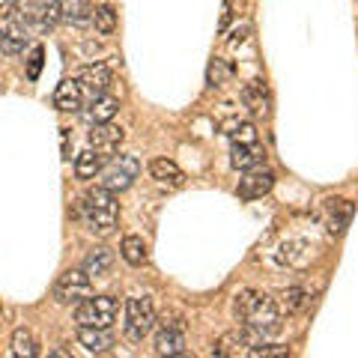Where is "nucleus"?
<instances>
[{
    "label": "nucleus",
    "instance_id": "nucleus-15",
    "mask_svg": "<svg viewBox=\"0 0 358 358\" xmlns=\"http://www.w3.org/2000/svg\"><path fill=\"white\" fill-rule=\"evenodd\" d=\"M84 105V87L78 84V78H69V81H63L57 87V93H54V108L57 110H66V114H72Z\"/></svg>",
    "mask_w": 358,
    "mask_h": 358
},
{
    "label": "nucleus",
    "instance_id": "nucleus-19",
    "mask_svg": "<svg viewBox=\"0 0 358 358\" xmlns=\"http://www.w3.org/2000/svg\"><path fill=\"white\" fill-rule=\"evenodd\" d=\"M242 102L248 105L254 117H268V90L263 81H251L242 90Z\"/></svg>",
    "mask_w": 358,
    "mask_h": 358
},
{
    "label": "nucleus",
    "instance_id": "nucleus-24",
    "mask_svg": "<svg viewBox=\"0 0 358 358\" xmlns=\"http://www.w3.org/2000/svg\"><path fill=\"white\" fill-rule=\"evenodd\" d=\"M120 254H122V260H126L129 266H143L147 263V242H143L141 236H126L120 245Z\"/></svg>",
    "mask_w": 358,
    "mask_h": 358
},
{
    "label": "nucleus",
    "instance_id": "nucleus-18",
    "mask_svg": "<svg viewBox=\"0 0 358 358\" xmlns=\"http://www.w3.org/2000/svg\"><path fill=\"white\" fill-rule=\"evenodd\" d=\"M150 173H152V179H155L159 185H171V188L185 185L182 167H179L176 162H171V159H155V162L150 164Z\"/></svg>",
    "mask_w": 358,
    "mask_h": 358
},
{
    "label": "nucleus",
    "instance_id": "nucleus-30",
    "mask_svg": "<svg viewBox=\"0 0 358 358\" xmlns=\"http://www.w3.org/2000/svg\"><path fill=\"white\" fill-rule=\"evenodd\" d=\"M248 355H254V358H287L289 350L287 346H263V343H257V346H251Z\"/></svg>",
    "mask_w": 358,
    "mask_h": 358
},
{
    "label": "nucleus",
    "instance_id": "nucleus-32",
    "mask_svg": "<svg viewBox=\"0 0 358 358\" xmlns=\"http://www.w3.org/2000/svg\"><path fill=\"white\" fill-rule=\"evenodd\" d=\"M13 3L15 0H0V18H6L9 13H13Z\"/></svg>",
    "mask_w": 358,
    "mask_h": 358
},
{
    "label": "nucleus",
    "instance_id": "nucleus-3",
    "mask_svg": "<svg viewBox=\"0 0 358 358\" xmlns=\"http://www.w3.org/2000/svg\"><path fill=\"white\" fill-rule=\"evenodd\" d=\"M117 299H110V296H90L84 299L81 305H78L75 310V320H78V326H99V329H110L114 326V320H117Z\"/></svg>",
    "mask_w": 358,
    "mask_h": 358
},
{
    "label": "nucleus",
    "instance_id": "nucleus-25",
    "mask_svg": "<svg viewBox=\"0 0 358 358\" xmlns=\"http://www.w3.org/2000/svg\"><path fill=\"white\" fill-rule=\"evenodd\" d=\"M63 18L69 21V24H75V27H87V24H93V6H90L87 0H75V3L66 6Z\"/></svg>",
    "mask_w": 358,
    "mask_h": 358
},
{
    "label": "nucleus",
    "instance_id": "nucleus-20",
    "mask_svg": "<svg viewBox=\"0 0 358 358\" xmlns=\"http://www.w3.org/2000/svg\"><path fill=\"white\" fill-rule=\"evenodd\" d=\"M117 110H120V99L102 93V96L93 99V105H90V110H87V120L90 122H110L117 117Z\"/></svg>",
    "mask_w": 358,
    "mask_h": 358
},
{
    "label": "nucleus",
    "instance_id": "nucleus-27",
    "mask_svg": "<svg viewBox=\"0 0 358 358\" xmlns=\"http://www.w3.org/2000/svg\"><path fill=\"white\" fill-rule=\"evenodd\" d=\"M233 75V69L224 60H212L209 63V75H206V81H209V87H224V81Z\"/></svg>",
    "mask_w": 358,
    "mask_h": 358
},
{
    "label": "nucleus",
    "instance_id": "nucleus-31",
    "mask_svg": "<svg viewBox=\"0 0 358 358\" xmlns=\"http://www.w3.org/2000/svg\"><path fill=\"white\" fill-rule=\"evenodd\" d=\"M39 66H42V48H33V57H30V78L39 75Z\"/></svg>",
    "mask_w": 358,
    "mask_h": 358
},
{
    "label": "nucleus",
    "instance_id": "nucleus-14",
    "mask_svg": "<svg viewBox=\"0 0 358 358\" xmlns=\"http://www.w3.org/2000/svg\"><path fill=\"white\" fill-rule=\"evenodd\" d=\"M78 343L87 352H108L114 346V334H110V329H99V326H78Z\"/></svg>",
    "mask_w": 358,
    "mask_h": 358
},
{
    "label": "nucleus",
    "instance_id": "nucleus-13",
    "mask_svg": "<svg viewBox=\"0 0 358 358\" xmlns=\"http://www.w3.org/2000/svg\"><path fill=\"white\" fill-rule=\"evenodd\" d=\"M60 18H63V6H60V0H39V3H33V15L30 21L36 24V30L42 33H48L60 24Z\"/></svg>",
    "mask_w": 358,
    "mask_h": 358
},
{
    "label": "nucleus",
    "instance_id": "nucleus-4",
    "mask_svg": "<svg viewBox=\"0 0 358 358\" xmlns=\"http://www.w3.org/2000/svg\"><path fill=\"white\" fill-rule=\"evenodd\" d=\"M90 296H93V284H90V275L84 268H69V272H63L57 278V284H54V299H57L60 305H81Z\"/></svg>",
    "mask_w": 358,
    "mask_h": 358
},
{
    "label": "nucleus",
    "instance_id": "nucleus-10",
    "mask_svg": "<svg viewBox=\"0 0 358 358\" xmlns=\"http://www.w3.org/2000/svg\"><path fill=\"white\" fill-rule=\"evenodd\" d=\"M272 185H275V173L268 171V167H251V171H245V176L239 179V188H236V194L242 200H260L263 194L272 192Z\"/></svg>",
    "mask_w": 358,
    "mask_h": 358
},
{
    "label": "nucleus",
    "instance_id": "nucleus-33",
    "mask_svg": "<svg viewBox=\"0 0 358 358\" xmlns=\"http://www.w3.org/2000/svg\"><path fill=\"white\" fill-rule=\"evenodd\" d=\"M230 24V6H224V15H221V30Z\"/></svg>",
    "mask_w": 358,
    "mask_h": 358
},
{
    "label": "nucleus",
    "instance_id": "nucleus-9",
    "mask_svg": "<svg viewBox=\"0 0 358 358\" xmlns=\"http://www.w3.org/2000/svg\"><path fill=\"white\" fill-rule=\"evenodd\" d=\"M122 138H126V131H122L120 126H114V120H110V122H93V131H90V147L102 155V159H108V155L120 152Z\"/></svg>",
    "mask_w": 358,
    "mask_h": 358
},
{
    "label": "nucleus",
    "instance_id": "nucleus-16",
    "mask_svg": "<svg viewBox=\"0 0 358 358\" xmlns=\"http://www.w3.org/2000/svg\"><path fill=\"white\" fill-rule=\"evenodd\" d=\"M78 84H81V87H87L90 93H93V99H96V96H102L105 90L110 87V69H108L105 63L84 66V69H81V75H78Z\"/></svg>",
    "mask_w": 358,
    "mask_h": 358
},
{
    "label": "nucleus",
    "instance_id": "nucleus-11",
    "mask_svg": "<svg viewBox=\"0 0 358 358\" xmlns=\"http://www.w3.org/2000/svg\"><path fill=\"white\" fill-rule=\"evenodd\" d=\"M24 45H27V24L21 21L18 13H9L3 18V30H0V51L6 57H15V54L24 51Z\"/></svg>",
    "mask_w": 358,
    "mask_h": 358
},
{
    "label": "nucleus",
    "instance_id": "nucleus-7",
    "mask_svg": "<svg viewBox=\"0 0 358 358\" xmlns=\"http://www.w3.org/2000/svg\"><path fill=\"white\" fill-rule=\"evenodd\" d=\"M257 343H263L251 329H236V331H227V334H221V338L215 341V346H212V352L221 355V358H236V355H248L251 352V346Z\"/></svg>",
    "mask_w": 358,
    "mask_h": 358
},
{
    "label": "nucleus",
    "instance_id": "nucleus-23",
    "mask_svg": "<svg viewBox=\"0 0 358 358\" xmlns=\"http://www.w3.org/2000/svg\"><path fill=\"white\" fill-rule=\"evenodd\" d=\"M13 355H18V358H36L39 355V343L33 338L30 329L21 326L13 331Z\"/></svg>",
    "mask_w": 358,
    "mask_h": 358
},
{
    "label": "nucleus",
    "instance_id": "nucleus-17",
    "mask_svg": "<svg viewBox=\"0 0 358 358\" xmlns=\"http://www.w3.org/2000/svg\"><path fill=\"white\" fill-rule=\"evenodd\" d=\"M233 167L236 171H251V167H260L266 162V152L260 147V141L254 143H233Z\"/></svg>",
    "mask_w": 358,
    "mask_h": 358
},
{
    "label": "nucleus",
    "instance_id": "nucleus-1",
    "mask_svg": "<svg viewBox=\"0 0 358 358\" xmlns=\"http://www.w3.org/2000/svg\"><path fill=\"white\" fill-rule=\"evenodd\" d=\"M236 320L242 322L245 329H251L257 338L266 341V338H275L281 331V308L278 301L266 293H257V289H242L236 296Z\"/></svg>",
    "mask_w": 358,
    "mask_h": 358
},
{
    "label": "nucleus",
    "instance_id": "nucleus-26",
    "mask_svg": "<svg viewBox=\"0 0 358 358\" xmlns=\"http://www.w3.org/2000/svg\"><path fill=\"white\" fill-rule=\"evenodd\" d=\"M93 27L102 33V36H110L117 30V13L114 6H96L93 9Z\"/></svg>",
    "mask_w": 358,
    "mask_h": 358
},
{
    "label": "nucleus",
    "instance_id": "nucleus-5",
    "mask_svg": "<svg viewBox=\"0 0 358 358\" xmlns=\"http://www.w3.org/2000/svg\"><path fill=\"white\" fill-rule=\"evenodd\" d=\"M155 326V310L152 301L143 296H134L126 301V334L129 341H143Z\"/></svg>",
    "mask_w": 358,
    "mask_h": 358
},
{
    "label": "nucleus",
    "instance_id": "nucleus-8",
    "mask_svg": "<svg viewBox=\"0 0 358 358\" xmlns=\"http://www.w3.org/2000/svg\"><path fill=\"white\" fill-rule=\"evenodd\" d=\"M155 352L159 355H182L185 352V326L179 317H164L155 334Z\"/></svg>",
    "mask_w": 358,
    "mask_h": 358
},
{
    "label": "nucleus",
    "instance_id": "nucleus-29",
    "mask_svg": "<svg viewBox=\"0 0 358 358\" xmlns=\"http://www.w3.org/2000/svg\"><path fill=\"white\" fill-rule=\"evenodd\" d=\"M230 138H233V143H254L257 141V129L251 126V122H239V126H233Z\"/></svg>",
    "mask_w": 358,
    "mask_h": 358
},
{
    "label": "nucleus",
    "instance_id": "nucleus-2",
    "mask_svg": "<svg viewBox=\"0 0 358 358\" xmlns=\"http://www.w3.org/2000/svg\"><path fill=\"white\" fill-rule=\"evenodd\" d=\"M84 218L90 224V230L99 233V236H108L114 233L117 227V218H120V206H117V197L114 192L108 188H90L84 194Z\"/></svg>",
    "mask_w": 358,
    "mask_h": 358
},
{
    "label": "nucleus",
    "instance_id": "nucleus-21",
    "mask_svg": "<svg viewBox=\"0 0 358 358\" xmlns=\"http://www.w3.org/2000/svg\"><path fill=\"white\" fill-rule=\"evenodd\" d=\"M110 266H114V254L108 248H93L84 257V272L90 275V281L93 278H105L110 272Z\"/></svg>",
    "mask_w": 358,
    "mask_h": 358
},
{
    "label": "nucleus",
    "instance_id": "nucleus-28",
    "mask_svg": "<svg viewBox=\"0 0 358 358\" xmlns=\"http://www.w3.org/2000/svg\"><path fill=\"white\" fill-rule=\"evenodd\" d=\"M305 293H301V287H289V289H284L281 293V308L287 310V313H296V310H301L305 308V299H301Z\"/></svg>",
    "mask_w": 358,
    "mask_h": 358
},
{
    "label": "nucleus",
    "instance_id": "nucleus-6",
    "mask_svg": "<svg viewBox=\"0 0 358 358\" xmlns=\"http://www.w3.org/2000/svg\"><path fill=\"white\" fill-rule=\"evenodd\" d=\"M138 173H141V162L134 155H120L108 167H102V188H108L114 194L126 192V188H131L134 179H138Z\"/></svg>",
    "mask_w": 358,
    "mask_h": 358
},
{
    "label": "nucleus",
    "instance_id": "nucleus-22",
    "mask_svg": "<svg viewBox=\"0 0 358 358\" xmlns=\"http://www.w3.org/2000/svg\"><path fill=\"white\" fill-rule=\"evenodd\" d=\"M102 155H99L96 150H84L81 155L75 159V176L78 179H96L99 173H102Z\"/></svg>",
    "mask_w": 358,
    "mask_h": 358
},
{
    "label": "nucleus",
    "instance_id": "nucleus-12",
    "mask_svg": "<svg viewBox=\"0 0 358 358\" xmlns=\"http://www.w3.org/2000/svg\"><path fill=\"white\" fill-rule=\"evenodd\" d=\"M352 218V203L343 197H329L326 200V227L331 236H338V233L346 230V224Z\"/></svg>",
    "mask_w": 358,
    "mask_h": 358
}]
</instances>
